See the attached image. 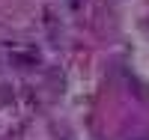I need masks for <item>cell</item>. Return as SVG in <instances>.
Segmentation results:
<instances>
[{"mask_svg":"<svg viewBox=\"0 0 149 140\" xmlns=\"http://www.w3.org/2000/svg\"><path fill=\"white\" fill-rule=\"evenodd\" d=\"M143 140H149V137H143Z\"/></svg>","mask_w":149,"mask_h":140,"instance_id":"6da1fadb","label":"cell"}]
</instances>
